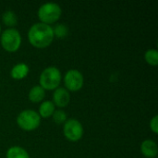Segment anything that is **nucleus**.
<instances>
[{
	"instance_id": "7",
	"label": "nucleus",
	"mask_w": 158,
	"mask_h": 158,
	"mask_svg": "<svg viewBox=\"0 0 158 158\" xmlns=\"http://www.w3.org/2000/svg\"><path fill=\"white\" fill-rule=\"evenodd\" d=\"M65 84L70 91H78L83 84V76L77 69L69 70L64 78Z\"/></svg>"
},
{
	"instance_id": "5",
	"label": "nucleus",
	"mask_w": 158,
	"mask_h": 158,
	"mask_svg": "<svg viewBox=\"0 0 158 158\" xmlns=\"http://www.w3.org/2000/svg\"><path fill=\"white\" fill-rule=\"evenodd\" d=\"M20 43L21 37L18 30L9 28L3 31L1 35V44L6 50L9 52L16 51L19 47Z\"/></svg>"
},
{
	"instance_id": "19",
	"label": "nucleus",
	"mask_w": 158,
	"mask_h": 158,
	"mask_svg": "<svg viewBox=\"0 0 158 158\" xmlns=\"http://www.w3.org/2000/svg\"><path fill=\"white\" fill-rule=\"evenodd\" d=\"M0 30H1V27H0Z\"/></svg>"
},
{
	"instance_id": "4",
	"label": "nucleus",
	"mask_w": 158,
	"mask_h": 158,
	"mask_svg": "<svg viewBox=\"0 0 158 158\" xmlns=\"http://www.w3.org/2000/svg\"><path fill=\"white\" fill-rule=\"evenodd\" d=\"M40 115L36 111L31 109L21 111L17 118L19 126L27 131H31L37 128L40 124Z\"/></svg>"
},
{
	"instance_id": "11",
	"label": "nucleus",
	"mask_w": 158,
	"mask_h": 158,
	"mask_svg": "<svg viewBox=\"0 0 158 158\" xmlns=\"http://www.w3.org/2000/svg\"><path fill=\"white\" fill-rule=\"evenodd\" d=\"M44 89L40 85H35L31 89L29 98L32 102H40L44 97Z\"/></svg>"
},
{
	"instance_id": "18",
	"label": "nucleus",
	"mask_w": 158,
	"mask_h": 158,
	"mask_svg": "<svg viewBox=\"0 0 158 158\" xmlns=\"http://www.w3.org/2000/svg\"><path fill=\"white\" fill-rule=\"evenodd\" d=\"M157 118H158L157 116H155V117H154V118H152L151 122H150V126H151V129L153 130V131H154L155 133H157V132H158Z\"/></svg>"
},
{
	"instance_id": "2",
	"label": "nucleus",
	"mask_w": 158,
	"mask_h": 158,
	"mask_svg": "<svg viewBox=\"0 0 158 158\" xmlns=\"http://www.w3.org/2000/svg\"><path fill=\"white\" fill-rule=\"evenodd\" d=\"M61 15V7L53 2L42 5L38 10V17L43 23H52L56 21Z\"/></svg>"
},
{
	"instance_id": "12",
	"label": "nucleus",
	"mask_w": 158,
	"mask_h": 158,
	"mask_svg": "<svg viewBox=\"0 0 158 158\" xmlns=\"http://www.w3.org/2000/svg\"><path fill=\"white\" fill-rule=\"evenodd\" d=\"M6 158H30V156L23 148L19 146H13L7 150Z\"/></svg>"
},
{
	"instance_id": "8",
	"label": "nucleus",
	"mask_w": 158,
	"mask_h": 158,
	"mask_svg": "<svg viewBox=\"0 0 158 158\" xmlns=\"http://www.w3.org/2000/svg\"><path fill=\"white\" fill-rule=\"evenodd\" d=\"M53 99L56 106H66L69 103L70 95L67 89L60 87V88H57L55 90L54 94H53Z\"/></svg>"
},
{
	"instance_id": "16",
	"label": "nucleus",
	"mask_w": 158,
	"mask_h": 158,
	"mask_svg": "<svg viewBox=\"0 0 158 158\" xmlns=\"http://www.w3.org/2000/svg\"><path fill=\"white\" fill-rule=\"evenodd\" d=\"M53 32L54 34H56V37L58 38H64L65 36H67L69 31H68V28L65 24H56L55 26V28L53 29Z\"/></svg>"
},
{
	"instance_id": "6",
	"label": "nucleus",
	"mask_w": 158,
	"mask_h": 158,
	"mask_svg": "<svg viewBox=\"0 0 158 158\" xmlns=\"http://www.w3.org/2000/svg\"><path fill=\"white\" fill-rule=\"evenodd\" d=\"M64 133L69 140L75 142L81 139L82 136L83 128L80 121L74 118H70L67 120L64 125Z\"/></svg>"
},
{
	"instance_id": "13",
	"label": "nucleus",
	"mask_w": 158,
	"mask_h": 158,
	"mask_svg": "<svg viewBox=\"0 0 158 158\" xmlns=\"http://www.w3.org/2000/svg\"><path fill=\"white\" fill-rule=\"evenodd\" d=\"M40 114L44 118H47L51 116L54 111H55V105L51 101H44V103L41 104L40 108H39Z\"/></svg>"
},
{
	"instance_id": "10",
	"label": "nucleus",
	"mask_w": 158,
	"mask_h": 158,
	"mask_svg": "<svg viewBox=\"0 0 158 158\" xmlns=\"http://www.w3.org/2000/svg\"><path fill=\"white\" fill-rule=\"evenodd\" d=\"M29 72V67L25 63H19L15 65L11 69V76L14 79H22Z\"/></svg>"
},
{
	"instance_id": "1",
	"label": "nucleus",
	"mask_w": 158,
	"mask_h": 158,
	"mask_svg": "<svg viewBox=\"0 0 158 158\" xmlns=\"http://www.w3.org/2000/svg\"><path fill=\"white\" fill-rule=\"evenodd\" d=\"M29 40L36 47H45L51 44L54 38L53 28L46 23L33 24L29 30Z\"/></svg>"
},
{
	"instance_id": "9",
	"label": "nucleus",
	"mask_w": 158,
	"mask_h": 158,
	"mask_svg": "<svg viewBox=\"0 0 158 158\" xmlns=\"http://www.w3.org/2000/svg\"><path fill=\"white\" fill-rule=\"evenodd\" d=\"M142 153L147 157H155L157 155V144L152 140H146L142 143Z\"/></svg>"
},
{
	"instance_id": "15",
	"label": "nucleus",
	"mask_w": 158,
	"mask_h": 158,
	"mask_svg": "<svg viewBox=\"0 0 158 158\" xmlns=\"http://www.w3.org/2000/svg\"><path fill=\"white\" fill-rule=\"evenodd\" d=\"M145 59L146 61L153 66L157 65L158 63V54L156 49H149L145 53Z\"/></svg>"
},
{
	"instance_id": "3",
	"label": "nucleus",
	"mask_w": 158,
	"mask_h": 158,
	"mask_svg": "<svg viewBox=\"0 0 158 158\" xmlns=\"http://www.w3.org/2000/svg\"><path fill=\"white\" fill-rule=\"evenodd\" d=\"M61 81V74L57 68H46L40 76V83L44 89L53 90L58 86Z\"/></svg>"
},
{
	"instance_id": "17",
	"label": "nucleus",
	"mask_w": 158,
	"mask_h": 158,
	"mask_svg": "<svg viewBox=\"0 0 158 158\" xmlns=\"http://www.w3.org/2000/svg\"><path fill=\"white\" fill-rule=\"evenodd\" d=\"M53 118H54V121L57 124H61L62 122H64L67 118V115L64 111L62 110H55L53 113Z\"/></svg>"
},
{
	"instance_id": "14",
	"label": "nucleus",
	"mask_w": 158,
	"mask_h": 158,
	"mask_svg": "<svg viewBox=\"0 0 158 158\" xmlns=\"http://www.w3.org/2000/svg\"><path fill=\"white\" fill-rule=\"evenodd\" d=\"M2 19L6 25H9V26H13L17 23V16L11 10L6 11L2 16Z\"/></svg>"
}]
</instances>
